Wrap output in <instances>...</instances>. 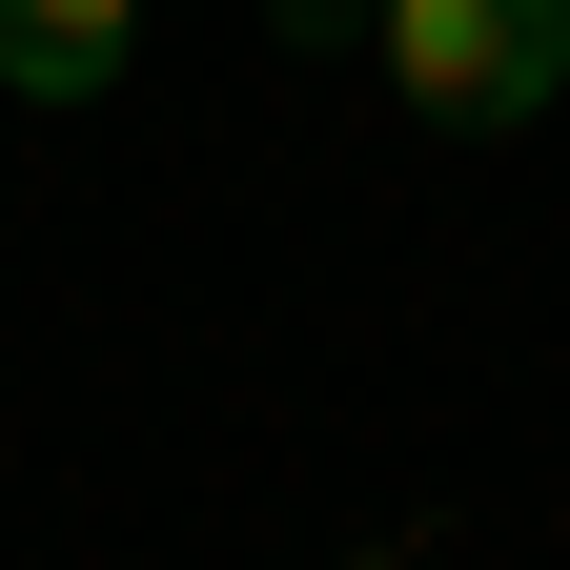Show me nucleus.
I'll list each match as a JSON object with an SVG mask.
<instances>
[{
	"label": "nucleus",
	"instance_id": "1",
	"mask_svg": "<svg viewBox=\"0 0 570 570\" xmlns=\"http://www.w3.org/2000/svg\"><path fill=\"white\" fill-rule=\"evenodd\" d=\"M367 61H387L428 122L510 142V122L570 102V0H367Z\"/></svg>",
	"mask_w": 570,
	"mask_h": 570
},
{
	"label": "nucleus",
	"instance_id": "2",
	"mask_svg": "<svg viewBox=\"0 0 570 570\" xmlns=\"http://www.w3.org/2000/svg\"><path fill=\"white\" fill-rule=\"evenodd\" d=\"M122 21L142 0H0V82L21 102H102L122 82Z\"/></svg>",
	"mask_w": 570,
	"mask_h": 570
}]
</instances>
